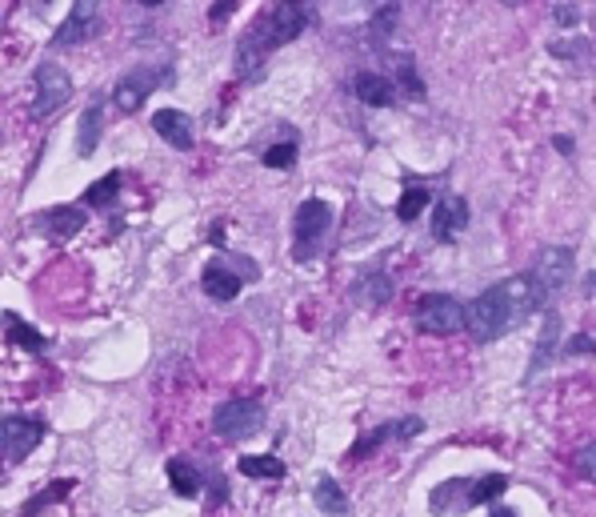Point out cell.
I'll list each match as a JSON object with an SVG mask.
<instances>
[{
    "label": "cell",
    "mask_w": 596,
    "mask_h": 517,
    "mask_svg": "<svg viewBox=\"0 0 596 517\" xmlns=\"http://www.w3.org/2000/svg\"><path fill=\"white\" fill-rule=\"evenodd\" d=\"M416 321L428 334H456V329L469 325V309H464L449 293H428V297L416 305Z\"/></svg>",
    "instance_id": "cell-3"
},
{
    "label": "cell",
    "mask_w": 596,
    "mask_h": 517,
    "mask_svg": "<svg viewBox=\"0 0 596 517\" xmlns=\"http://www.w3.org/2000/svg\"><path fill=\"white\" fill-rule=\"evenodd\" d=\"M461 229H469V205H464V197H456V193H444V197L436 201V213H433V237L452 241Z\"/></svg>",
    "instance_id": "cell-8"
},
{
    "label": "cell",
    "mask_w": 596,
    "mask_h": 517,
    "mask_svg": "<svg viewBox=\"0 0 596 517\" xmlns=\"http://www.w3.org/2000/svg\"><path fill=\"white\" fill-rule=\"evenodd\" d=\"M576 469H581V477L596 482V446H584L581 454H576Z\"/></svg>",
    "instance_id": "cell-29"
},
{
    "label": "cell",
    "mask_w": 596,
    "mask_h": 517,
    "mask_svg": "<svg viewBox=\"0 0 596 517\" xmlns=\"http://www.w3.org/2000/svg\"><path fill=\"white\" fill-rule=\"evenodd\" d=\"M153 128L172 145V149H189L192 145V121L181 113V108H156Z\"/></svg>",
    "instance_id": "cell-12"
},
{
    "label": "cell",
    "mask_w": 596,
    "mask_h": 517,
    "mask_svg": "<svg viewBox=\"0 0 596 517\" xmlns=\"http://www.w3.org/2000/svg\"><path fill=\"white\" fill-rule=\"evenodd\" d=\"M240 474L245 477H284V461L276 454H265V457H240Z\"/></svg>",
    "instance_id": "cell-20"
},
{
    "label": "cell",
    "mask_w": 596,
    "mask_h": 517,
    "mask_svg": "<svg viewBox=\"0 0 596 517\" xmlns=\"http://www.w3.org/2000/svg\"><path fill=\"white\" fill-rule=\"evenodd\" d=\"M116 189H120V173H108V177H100L97 184H88L85 201H88V205H113Z\"/></svg>",
    "instance_id": "cell-23"
},
{
    "label": "cell",
    "mask_w": 596,
    "mask_h": 517,
    "mask_svg": "<svg viewBox=\"0 0 596 517\" xmlns=\"http://www.w3.org/2000/svg\"><path fill=\"white\" fill-rule=\"evenodd\" d=\"M312 497H316V505H321L324 513H332V517L349 513V497L340 494V485L332 482V477H321V482L312 485Z\"/></svg>",
    "instance_id": "cell-17"
},
{
    "label": "cell",
    "mask_w": 596,
    "mask_h": 517,
    "mask_svg": "<svg viewBox=\"0 0 596 517\" xmlns=\"http://www.w3.org/2000/svg\"><path fill=\"white\" fill-rule=\"evenodd\" d=\"M424 429V421H416V418H405V421H393V426H380L377 433H368L365 441L357 446V454L365 457L368 449H377L380 441H388V437H413V433H421Z\"/></svg>",
    "instance_id": "cell-15"
},
{
    "label": "cell",
    "mask_w": 596,
    "mask_h": 517,
    "mask_svg": "<svg viewBox=\"0 0 596 517\" xmlns=\"http://www.w3.org/2000/svg\"><path fill=\"white\" fill-rule=\"evenodd\" d=\"M556 21H561V24H573V21H576V13H573V8H564V5H561V8H556Z\"/></svg>",
    "instance_id": "cell-32"
},
{
    "label": "cell",
    "mask_w": 596,
    "mask_h": 517,
    "mask_svg": "<svg viewBox=\"0 0 596 517\" xmlns=\"http://www.w3.org/2000/svg\"><path fill=\"white\" fill-rule=\"evenodd\" d=\"M97 136H100V108H88V113L80 117V141H77V149L88 156L92 149H97Z\"/></svg>",
    "instance_id": "cell-24"
},
{
    "label": "cell",
    "mask_w": 596,
    "mask_h": 517,
    "mask_svg": "<svg viewBox=\"0 0 596 517\" xmlns=\"http://www.w3.org/2000/svg\"><path fill=\"white\" fill-rule=\"evenodd\" d=\"M332 225V209L324 205V201H304L301 209H296V221H293V237H296V257H312L316 245H321V237L329 233Z\"/></svg>",
    "instance_id": "cell-4"
},
{
    "label": "cell",
    "mask_w": 596,
    "mask_h": 517,
    "mask_svg": "<svg viewBox=\"0 0 596 517\" xmlns=\"http://www.w3.org/2000/svg\"><path fill=\"white\" fill-rule=\"evenodd\" d=\"M44 225H49L52 237H72L77 229H85V213L72 205H61V209H52V213H44Z\"/></svg>",
    "instance_id": "cell-18"
},
{
    "label": "cell",
    "mask_w": 596,
    "mask_h": 517,
    "mask_svg": "<svg viewBox=\"0 0 596 517\" xmlns=\"http://www.w3.org/2000/svg\"><path fill=\"white\" fill-rule=\"evenodd\" d=\"M304 24H309V8H304L301 0H281V5L268 13V29H273V41H276V44H284V41H293V36H301Z\"/></svg>",
    "instance_id": "cell-9"
},
{
    "label": "cell",
    "mask_w": 596,
    "mask_h": 517,
    "mask_svg": "<svg viewBox=\"0 0 596 517\" xmlns=\"http://www.w3.org/2000/svg\"><path fill=\"white\" fill-rule=\"evenodd\" d=\"M156 85H161V77H156L153 69H133L128 77H120V80H116V89H113L116 108H120V113H136V108L144 105L148 92H153Z\"/></svg>",
    "instance_id": "cell-7"
},
{
    "label": "cell",
    "mask_w": 596,
    "mask_h": 517,
    "mask_svg": "<svg viewBox=\"0 0 596 517\" xmlns=\"http://www.w3.org/2000/svg\"><path fill=\"white\" fill-rule=\"evenodd\" d=\"M169 482H172V489L181 497H197L200 494V474L192 469V461H184V457H172L169 461Z\"/></svg>",
    "instance_id": "cell-16"
},
{
    "label": "cell",
    "mask_w": 596,
    "mask_h": 517,
    "mask_svg": "<svg viewBox=\"0 0 596 517\" xmlns=\"http://www.w3.org/2000/svg\"><path fill=\"white\" fill-rule=\"evenodd\" d=\"M424 205H428V193L424 189H405V197H400V205H396V217L400 221H416Z\"/></svg>",
    "instance_id": "cell-25"
},
{
    "label": "cell",
    "mask_w": 596,
    "mask_h": 517,
    "mask_svg": "<svg viewBox=\"0 0 596 517\" xmlns=\"http://www.w3.org/2000/svg\"><path fill=\"white\" fill-rule=\"evenodd\" d=\"M36 5H44V0H36Z\"/></svg>",
    "instance_id": "cell-36"
},
{
    "label": "cell",
    "mask_w": 596,
    "mask_h": 517,
    "mask_svg": "<svg viewBox=\"0 0 596 517\" xmlns=\"http://www.w3.org/2000/svg\"><path fill=\"white\" fill-rule=\"evenodd\" d=\"M260 421H265V409H260L256 401L232 397V401H225L217 413H212V433L225 441H245L260 429Z\"/></svg>",
    "instance_id": "cell-2"
},
{
    "label": "cell",
    "mask_w": 596,
    "mask_h": 517,
    "mask_svg": "<svg viewBox=\"0 0 596 517\" xmlns=\"http://www.w3.org/2000/svg\"><path fill=\"white\" fill-rule=\"evenodd\" d=\"M556 337H561V321H556V317H545V329H540V341H536V357H533V373L553 362Z\"/></svg>",
    "instance_id": "cell-19"
},
{
    "label": "cell",
    "mask_w": 596,
    "mask_h": 517,
    "mask_svg": "<svg viewBox=\"0 0 596 517\" xmlns=\"http://www.w3.org/2000/svg\"><path fill=\"white\" fill-rule=\"evenodd\" d=\"M357 97L372 108H385V105H393L396 89H393V80H385L380 72H360L357 77Z\"/></svg>",
    "instance_id": "cell-14"
},
{
    "label": "cell",
    "mask_w": 596,
    "mask_h": 517,
    "mask_svg": "<svg viewBox=\"0 0 596 517\" xmlns=\"http://www.w3.org/2000/svg\"><path fill=\"white\" fill-rule=\"evenodd\" d=\"M357 293H360V301H372V305H380L388 297V281L380 273H372V277H360L357 281Z\"/></svg>",
    "instance_id": "cell-26"
},
{
    "label": "cell",
    "mask_w": 596,
    "mask_h": 517,
    "mask_svg": "<svg viewBox=\"0 0 596 517\" xmlns=\"http://www.w3.org/2000/svg\"><path fill=\"white\" fill-rule=\"evenodd\" d=\"M141 5H164V0H141Z\"/></svg>",
    "instance_id": "cell-35"
},
{
    "label": "cell",
    "mask_w": 596,
    "mask_h": 517,
    "mask_svg": "<svg viewBox=\"0 0 596 517\" xmlns=\"http://www.w3.org/2000/svg\"><path fill=\"white\" fill-rule=\"evenodd\" d=\"M41 437H44L41 418H21V413H13V418H5V426H0V446H5L8 461H24L36 446H41Z\"/></svg>",
    "instance_id": "cell-5"
},
{
    "label": "cell",
    "mask_w": 596,
    "mask_h": 517,
    "mask_svg": "<svg viewBox=\"0 0 596 517\" xmlns=\"http://www.w3.org/2000/svg\"><path fill=\"white\" fill-rule=\"evenodd\" d=\"M584 293H589V297H596V273L584 277Z\"/></svg>",
    "instance_id": "cell-33"
},
{
    "label": "cell",
    "mask_w": 596,
    "mask_h": 517,
    "mask_svg": "<svg viewBox=\"0 0 596 517\" xmlns=\"http://www.w3.org/2000/svg\"><path fill=\"white\" fill-rule=\"evenodd\" d=\"M517 321H520L517 305H512L505 285H492V289H484L480 297L469 305V329H472V337H477V341L500 337L505 329L517 325Z\"/></svg>",
    "instance_id": "cell-1"
},
{
    "label": "cell",
    "mask_w": 596,
    "mask_h": 517,
    "mask_svg": "<svg viewBox=\"0 0 596 517\" xmlns=\"http://www.w3.org/2000/svg\"><path fill=\"white\" fill-rule=\"evenodd\" d=\"M232 13V0H217V13H212V21H225Z\"/></svg>",
    "instance_id": "cell-31"
},
{
    "label": "cell",
    "mask_w": 596,
    "mask_h": 517,
    "mask_svg": "<svg viewBox=\"0 0 596 517\" xmlns=\"http://www.w3.org/2000/svg\"><path fill=\"white\" fill-rule=\"evenodd\" d=\"M536 277L548 285V293L564 289V281L573 277V253L561 245H548L540 249V261H536Z\"/></svg>",
    "instance_id": "cell-10"
},
{
    "label": "cell",
    "mask_w": 596,
    "mask_h": 517,
    "mask_svg": "<svg viewBox=\"0 0 596 517\" xmlns=\"http://www.w3.org/2000/svg\"><path fill=\"white\" fill-rule=\"evenodd\" d=\"M265 164H268V169H293V164H296V141L273 145V149L265 153Z\"/></svg>",
    "instance_id": "cell-27"
},
{
    "label": "cell",
    "mask_w": 596,
    "mask_h": 517,
    "mask_svg": "<svg viewBox=\"0 0 596 517\" xmlns=\"http://www.w3.org/2000/svg\"><path fill=\"white\" fill-rule=\"evenodd\" d=\"M97 5H100V0H77V5H72V13H69V21L61 24L57 44H77V41H85V36L97 29Z\"/></svg>",
    "instance_id": "cell-11"
},
{
    "label": "cell",
    "mask_w": 596,
    "mask_h": 517,
    "mask_svg": "<svg viewBox=\"0 0 596 517\" xmlns=\"http://www.w3.org/2000/svg\"><path fill=\"white\" fill-rule=\"evenodd\" d=\"M69 485H72V482H57V489H44V494L36 497V502L24 505V517H33L36 510H41V505H49V502H57V497H64V494H69Z\"/></svg>",
    "instance_id": "cell-28"
},
{
    "label": "cell",
    "mask_w": 596,
    "mask_h": 517,
    "mask_svg": "<svg viewBox=\"0 0 596 517\" xmlns=\"http://www.w3.org/2000/svg\"><path fill=\"white\" fill-rule=\"evenodd\" d=\"M489 517H517V513H512V510H500V505H497V510H492Z\"/></svg>",
    "instance_id": "cell-34"
},
{
    "label": "cell",
    "mask_w": 596,
    "mask_h": 517,
    "mask_svg": "<svg viewBox=\"0 0 596 517\" xmlns=\"http://www.w3.org/2000/svg\"><path fill=\"white\" fill-rule=\"evenodd\" d=\"M508 489V477H500V474H492V477H484V482H477L469 489V505H480V502H492V497H500Z\"/></svg>",
    "instance_id": "cell-22"
},
{
    "label": "cell",
    "mask_w": 596,
    "mask_h": 517,
    "mask_svg": "<svg viewBox=\"0 0 596 517\" xmlns=\"http://www.w3.org/2000/svg\"><path fill=\"white\" fill-rule=\"evenodd\" d=\"M72 97V80H69V72L61 69L57 61H44L41 69H36V117H49V113H57V108L64 105V100Z\"/></svg>",
    "instance_id": "cell-6"
},
{
    "label": "cell",
    "mask_w": 596,
    "mask_h": 517,
    "mask_svg": "<svg viewBox=\"0 0 596 517\" xmlns=\"http://www.w3.org/2000/svg\"><path fill=\"white\" fill-rule=\"evenodd\" d=\"M204 293L209 297H217V301H232L240 293V273H232L225 261H212L209 269H204Z\"/></svg>",
    "instance_id": "cell-13"
},
{
    "label": "cell",
    "mask_w": 596,
    "mask_h": 517,
    "mask_svg": "<svg viewBox=\"0 0 596 517\" xmlns=\"http://www.w3.org/2000/svg\"><path fill=\"white\" fill-rule=\"evenodd\" d=\"M5 321H8V341H16V345L33 349V353H44V345H49V341H44L41 334H33V329L24 325L16 313H5Z\"/></svg>",
    "instance_id": "cell-21"
},
{
    "label": "cell",
    "mask_w": 596,
    "mask_h": 517,
    "mask_svg": "<svg viewBox=\"0 0 596 517\" xmlns=\"http://www.w3.org/2000/svg\"><path fill=\"white\" fill-rule=\"evenodd\" d=\"M564 353H596V341L592 337H573V341H564Z\"/></svg>",
    "instance_id": "cell-30"
}]
</instances>
